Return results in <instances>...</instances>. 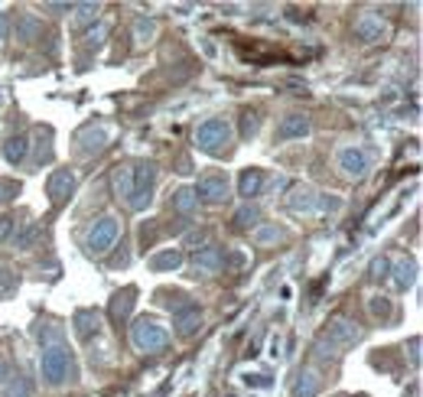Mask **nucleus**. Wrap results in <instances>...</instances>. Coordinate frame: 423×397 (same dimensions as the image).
<instances>
[{
  "mask_svg": "<svg viewBox=\"0 0 423 397\" xmlns=\"http://www.w3.org/2000/svg\"><path fill=\"white\" fill-rule=\"evenodd\" d=\"M319 209H326V212H338V209H342V202H338L336 195H332V199L326 195V199H319Z\"/></svg>",
  "mask_w": 423,
  "mask_h": 397,
  "instance_id": "nucleus-43",
  "label": "nucleus"
},
{
  "mask_svg": "<svg viewBox=\"0 0 423 397\" xmlns=\"http://www.w3.org/2000/svg\"><path fill=\"white\" fill-rule=\"evenodd\" d=\"M46 193H49V202L52 205H62L68 195L75 193V173L72 169H56L46 183Z\"/></svg>",
  "mask_w": 423,
  "mask_h": 397,
  "instance_id": "nucleus-9",
  "label": "nucleus"
},
{
  "mask_svg": "<svg viewBox=\"0 0 423 397\" xmlns=\"http://www.w3.org/2000/svg\"><path fill=\"white\" fill-rule=\"evenodd\" d=\"M13 225H17V221L10 219V215H4V219H0V241H7L10 231H13Z\"/></svg>",
  "mask_w": 423,
  "mask_h": 397,
  "instance_id": "nucleus-42",
  "label": "nucleus"
},
{
  "mask_svg": "<svg viewBox=\"0 0 423 397\" xmlns=\"http://www.w3.org/2000/svg\"><path fill=\"white\" fill-rule=\"evenodd\" d=\"M30 391H33V384H30L23 374H17V378H13V388H10L4 397H30Z\"/></svg>",
  "mask_w": 423,
  "mask_h": 397,
  "instance_id": "nucleus-37",
  "label": "nucleus"
},
{
  "mask_svg": "<svg viewBox=\"0 0 423 397\" xmlns=\"http://www.w3.org/2000/svg\"><path fill=\"white\" fill-rule=\"evenodd\" d=\"M7 33H10V20H7V13H0V42L7 39Z\"/></svg>",
  "mask_w": 423,
  "mask_h": 397,
  "instance_id": "nucleus-47",
  "label": "nucleus"
},
{
  "mask_svg": "<svg viewBox=\"0 0 423 397\" xmlns=\"http://www.w3.org/2000/svg\"><path fill=\"white\" fill-rule=\"evenodd\" d=\"M195 199L205 205H221L228 202V179L225 176H202L195 186Z\"/></svg>",
  "mask_w": 423,
  "mask_h": 397,
  "instance_id": "nucleus-7",
  "label": "nucleus"
},
{
  "mask_svg": "<svg viewBox=\"0 0 423 397\" xmlns=\"http://www.w3.org/2000/svg\"><path fill=\"white\" fill-rule=\"evenodd\" d=\"M336 166L342 169L348 179H364L372 160H368V153H364L362 147H342V150L336 153Z\"/></svg>",
  "mask_w": 423,
  "mask_h": 397,
  "instance_id": "nucleus-6",
  "label": "nucleus"
},
{
  "mask_svg": "<svg viewBox=\"0 0 423 397\" xmlns=\"http://www.w3.org/2000/svg\"><path fill=\"white\" fill-rule=\"evenodd\" d=\"M13 30H17L20 42H33V39H39V36H42V23H39V17H33V13H23Z\"/></svg>",
  "mask_w": 423,
  "mask_h": 397,
  "instance_id": "nucleus-22",
  "label": "nucleus"
},
{
  "mask_svg": "<svg viewBox=\"0 0 423 397\" xmlns=\"http://www.w3.org/2000/svg\"><path fill=\"white\" fill-rule=\"evenodd\" d=\"M36 235H39V225H36V221H26L23 231H20L13 241H17L20 251H30V248H33V241H36Z\"/></svg>",
  "mask_w": 423,
  "mask_h": 397,
  "instance_id": "nucleus-32",
  "label": "nucleus"
},
{
  "mask_svg": "<svg viewBox=\"0 0 423 397\" xmlns=\"http://www.w3.org/2000/svg\"><path fill=\"white\" fill-rule=\"evenodd\" d=\"M257 221H261V209L257 205H241L238 209V215H235V225L238 228H257Z\"/></svg>",
  "mask_w": 423,
  "mask_h": 397,
  "instance_id": "nucleus-28",
  "label": "nucleus"
},
{
  "mask_svg": "<svg viewBox=\"0 0 423 397\" xmlns=\"http://www.w3.org/2000/svg\"><path fill=\"white\" fill-rule=\"evenodd\" d=\"M186 241H189V245H202V241H205V231H192Z\"/></svg>",
  "mask_w": 423,
  "mask_h": 397,
  "instance_id": "nucleus-48",
  "label": "nucleus"
},
{
  "mask_svg": "<svg viewBox=\"0 0 423 397\" xmlns=\"http://www.w3.org/2000/svg\"><path fill=\"white\" fill-rule=\"evenodd\" d=\"M316 362H338V352H336V346H329V342H326V338H319V342H316Z\"/></svg>",
  "mask_w": 423,
  "mask_h": 397,
  "instance_id": "nucleus-34",
  "label": "nucleus"
},
{
  "mask_svg": "<svg viewBox=\"0 0 423 397\" xmlns=\"http://www.w3.org/2000/svg\"><path fill=\"white\" fill-rule=\"evenodd\" d=\"M26 153H30V140H26L23 134H13L4 144V157H7V163L10 166H17V163H23L26 160Z\"/></svg>",
  "mask_w": 423,
  "mask_h": 397,
  "instance_id": "nucleus-23",
  "label": "nucleus"
},
{
  "mask_svg": "<svg viewBox=\"0 0 423 397\" xmlns=\"http://www.w3.org/2000/svg\"><path fill=\"white\" fill-rule=\"evenodd\" d=\"M231 144V124L221 118H209L202 124L195 127V147L202 153H212V157H219L221 150H228Z\"/></svg>",
  "mask_w": 423,
  "mask_h": 397,
  "instance_id": "nucleus-1",
  "label": "nucleus"
},
{
  "mask_svg": "<svg viewBox=\"0 0 423 397\" xmlns=\"http://www.w3.org/2000/svg\"><path fill=\"white\" fill-rule=\"evenodd\" d=\"M134 296H137V290H134V287H124L121 293H114V300H111V306H108L111 319H114V322L127 319V316H130V310H134V303H137Z\"/></svg>",
  "mask_w": 423,
  "mask_h": 397,
  "instance_id": "nucleus-17",
  "label": "nucleus"
},
{
  "mask_svg": "<svg viewBox=\"0 0 423 397\" xmlns=\"http://www.w3.org/2000/svg\"><path fill=\"white\" fill-rule=\"evenodd\" d=\"M75 10V23L82 26V23H88V20H98V4H78V7H72Z\"/></svg>",
  "mask_w": 423,
  "mask_h": 397,
  "instance_id": "nucleus-36",
  "label": "nucleus"
},
{
  "mask_svg": "<svg viewBox=\"0 0 423 397\" xmlns=\"http://www.w3.org/2000/svg\"><path fill=\"white\" fill-rule=\"evenodd\" d=\"M368 310H372L374 316H391V303L384 300V296H372V303H368Z\"/></svg>",
  "mask_w": 423,
  "mask_h": 397,
  "instance_id": "nucleus-40",
  "label": "nucleus"
},
{
  "mask_svg": "<svg viewBox=\"0 0 423 397\" xmlns=\"http://www.w3.org/2000/svg\"><path fill=\"white\" fill-rule=\"evenodd\" d=\"M391 277V257H374L372 261V280L374 283H384Z\"/></svg>",
  "mask_w": 423,
  "mask_h": 397,
  "instance_id": "nucleus-33",
  "label": "nucleus"
},
{
  "mask_svg": "<svg viewBox=\"0 0 423 397\" xmlns=\"http://www.w3.org/2000/svg\"><path fill=\"white\" fill-rule=\"evenodd\" d=\"M4 102H7V94H4V88H0V108H4Z\"/></svg>",
  "mask_w": 423,
  "mask_h": 397,
  "instance_id": "nucleus-49",
  "label": "nucleus"
},
{
  "mask_svg": "<svg viewBox=\"0 0 423 397\" xmlns=\"http://www.w3.org/2000/svg\"><path fill=\"white\" fill-rule=\"evenodd\" d=\"M410 362L420 365V338H410Z\"/></svg>",
  "mask_w": 423,
  "mask_h": 397,
  "instance_id": "nucleus-45",
  "label": "nucleus"
},
{
  "mask_svg": "<svg viewBox=\"0 0 423 397\" xmlns=\"http://www.w3.org/2000/svg\"><path fill=\"white\" fill-rule=\"evenodd\" d=\"M355 36L364 42H381L388 36V23L378 17V13H362L355 20Z\"/></svg>",
  "mask_w": 423,
  "mask_h": 397,
  "instance_id": "nucleus-11",
  "label": "nucleus"
},
{
  "mask_svg": "<svg viewBox=\"0 0 423 397\" xmlns=\"http://www.w3.org/2000/svg\"><path fill=\"white\" fill-rule=\"evenodd\" d=\"M199 329H202V313H199V306L189 310V313H183V316H176V336L192 338Z\"/></svg>",
  "mask_w": 423,
  "mask_h": 397,
  "instance_id": "nucleus-24",
  "label": "nucleus"
},
{
  "mask_svg": "<svg viewBox=\"0 0 423 397\" xmlns=\"http://www.w3.org/2000/svg\"><path fill=\"white\" fill-rule=\"evenodd\" d=\"M13 195H20V183H13V179H0V202H10Z\"/></svg>",
  "mask_w": 423,
  "mask_h": 397,
  "instance_id": "nucleus-38",
  "label": "nucleus"
},
{
  "mask_svg": "<svg viewBox=\"0 0 423 397\" xmlns=\"http://www.w3.org/2000/svg\"><path fill=\"white\" fill-rule=\"evenodd\" d=\"M254 238H257V245H277V241L287 238V231L277 228V225H261V228L254 231Z\"/></svg>",
  "mask_w": 423,
  "mask_h": 397,
  "instance_id": "nucleus-31",
  "label": "nucleus"
},
{
  "mask_svg": "<svg viewBox=\"0 0 423 397\" xmlns=\"http://www.w3.org/2000/svg\"><path fill=\"white\" fill-rule=\"evenodd\" d=\"M195 205H199V199H195V189L183 186L173 193V209L179 212V215H189V212H195Z\"/></svg>",
  "mask_w": 423,
  "mask_h": 397,
  "instance_id": "nucleus-25",
  "label": "nucleus"
},
{
  "mask_svg": "<svg viewBox=\"0 0 423 397\" xmlns=\"http://www.w3.org/2000/svg\"><path fill=\"white\" fill-rule=\"evenodd\" d=\"M36 338L42 342V348L62 346V329L56 326V322H39V326H36Z\"/></svg>",
  "mask_w": 423,
  "mask_h": 397,
  "instance_id": "nucleus-26",
  "label": "nucleus"
},
{
  "mask_svg": "<svg viewBox=\"0 0 423 397\" xmlns=\"http://www.w3.org/2000/svg\"><path fill=\"white\" fill-rule=\"evenodd\" d=\"M293 397H319V374H316L313 368H303V372H296Z\"/></svg>",
  "mask_w": 423,
  "mask_h": 397,
  "instance_id": "nucleus-18",
  "label": "nucleus"
},
{
  "mask_svg": "<svg viewBox=\"0 0 423 397\" xmlns=\"http://www.w3.org/2000/svg\"><path fill=\"white\" fill-rule=\"evenodd\" d=\"M13 378V368H10V362H4V358H0V384H4V381H10Z\"/></svg>",
  "mask_w": 423,
  "mask_h": 397,
  "instance_id": "nucleus-46",
  "label": "nucleus"
},
{
  "mask_svg": "<svg viewBox=\"0 0 423 397\" xmlns=\"http://www.w3.org/2000/svg\"><path fill=\"white\" fill-rule=\"evenodd\" d=\"M287 205H290V212H296V215H313V212L319 209V195H316L309 186H296L293 193H290Z\"/></svg>",
  "mask_w": 423,
  "mask_h": 397,
  "instance_id": "nucleus-14",
  "label": "nucleus"
},
{
  "mask_svg": "<svg viewBox=\"0 0 423 397\" xmlns=\"http://www.w3.org/2000/svg\"><path fill=\"white\" fill-rule=\"evenodd\" d=\"M130 342H134V348H140V352H163V348L169 346V332L163 322L144 316V319H137L134 326H130Z\"/></svg>",
  "mask_w": 423,
  "mask_h": 397,
  "instance_id": "nucleus-2",
  "label": "nucleus"
},
{
  "mask_svg": "<svg viewBox=\"0 0 423 397\" xmlns=\"http://www.w3.org/2000/svg\"><path fill=\"white\" fill-rule=\"evenodd\" d=\"M153 183H157V166L153 163H137L134 166V193H130V209L144 212L153 202Z\"/></svg>",
  "mask_w": 423,
  "mask_h": 397,
  "instance_id": "nucleus-4",
  "label": "nucleus"
},
{
  "mask_svg": "<svg viewBox=\"0 0 423 397\" xmlns=\"http://www.w3.org/2000/svg\"><path fill=\"white\" fill-rule=\"evenodd\" d=\"M111 183H114V195L124 199V202H130V193H134V166H118Z\"/></svg>",
  "mask_w": 423,
  "mask_h": 397,
  "instance_id": "nucleus-21",
  "label": "nucleus"
},
{
  "mask_svg": "<svg viewBox=\"0 0 423 397\" xmlns=\"http://www.w3.org/2000/svg\"><path fill=\"white\" fill-rule=\"evenodd\" d=\"M13 283H17V274L0 271V293H10V290H13Z\"/></svg>",
  "mask_w": 423,
  "mask_h": 397,
  "instance_id": "nucleus-41",
  "label": "nucleus"
},
{
  "mask_svg": "<svg viewBox=\"0 0 423 397\" xmlns=\"http://www.w3.org/2000/svg\"><path fill=\"white\" fill-rule=\"evenodd\" d=\"M36 163H52V134L49 130H39V137H36Z\"/></svg>",
  "mask_w": 423,
  "mask_h": 397,
  "instance_id": "nucleus-30",
  "label": "nucleus"
},
{
  "mask_svg": "<svg viewBox=\"0 0 423 397\" xmlns=\"http://www.w3.org/2000/svg\"><path fill=\"white\" fill-rule=\"evenodd\" d=\"M108 127H102V124H98V127H85V130H78V137H75V140H78V147H82V153H88V157H92V153H102L104 150V147H108Z\"/></svg>",
  "mask_w": 423,
  "mask_h": 397,
  "instance_id": "nucleus-12",
  "label": "nucleus"
},
{
  "mask_svg": "<svg viewBox=\"0 0 423 397\" xmlns=\"http://www.w3.org/2000/svg\"><path fill=\"white\" fill-rule=\"evenodd\" d=\"M257 127H261L257 114H254V111H245V114H241V137H245V140H251V137L257 134Z\"/></svg>",
  "mask_w": 423,
  "mask_h": 397,
  "instance_id": "nucleus-35",
  "label": "nucleus"
},
{
  "mask_svg": "<svg viewBox=\"0 0 423 397\" xmlns=\"http://www.w3.org/2000/svg\"><path fill=\"white\" fill-rule=\"evenodd\" d=\"M309 130H313L309 118H303V114H287V118L280 121V127H277V140H296V137H309Z\"/></svg>",
  "mask_w": 423,
  "mask_h": 397,
  "instance_id": "nucleus-15",
  "label": "nucleus"
},
{
  "mask_svg": "<svg viewBox=\"0 0 423 397\" xmlns=\"http://www.w3.org/2000/svg\"><path fill=\"white\" fill-rule=\"evenodd\" d=\"M183 264H186V254L179 251V248H166V251H160V254H153L150 257V271H157V274L179 271Z\"/></svg>",
  "mask_w": 423,
  "mask_h": 397,
  "instance_id": "nucleus-16",
  "label": "nucleus"
},
{
  "mask_svg": "<svg viewBox=\"0 0 423 397\" xmlns=\"http://www.w3.org/2000/svg\"><path fill=\"white\" fill-rule=\"evenodd\" d=\"M192 267H195V277L199 274H219L221 267H225V248H202V251H195L192 257Z\"/></svg>",
  "mask_w": 423,
  "mask_h": 397,
  "instance_id": "nucleus-10",
  "label": "nucleus"
},
{
  "mask_svg": "<svg viewBox=\"0 0 423 397\" xmlns=\"http://www.w3.org/2000/svg\"><path fill=\"white\" fill-rule=\"evenodd\" d=\"M118 235H121L118 219H111V215L98 219L92 225V231H88V254H94V257L108 254L111 248H114V241H118Z\"/></svg>",
  "mask_w": 423,
  "mask_h": 397,
  "instance_id": "nucleus-5",
  "label": "nucleus"
},
{
  "mask_svg": "<svg viewBox=\"0 0 423 397\" xmlns=\"http://www.w3.org/2000/svg\"><path fill=\"white\" fill-rule=\"evenodd\" d=\"M163 306H166L169 313H176V316H183V313H189V310H195L192 296H186V293H166Z\"/></svg>",
  "mask_w": 423,
  "mask_h": 397,
  "instance_id": "nucleus-27",
  "label": "nucleus"
},
{
  "mask_svg": "<svg viewBox=\"0 0 423 397\" xmlns=\"http://www.w3.org/2000/svg\"><path fill=\"white\" fill-rule=\"evenodd\" d=\"M39 372L46 378V384H62L66 378H72V352L66 346H52V348H42L39 355Z\"/></svg>",
  "mask_w": 423,
  "mask_h": 397,
  "instance_id": "nucleus-3",
  "label": "nucleus"
},
{
  "mask_svg": "<svg viewBox=\"0 0 423 397\" xmlns=\"http://www.w3.org/2000/svg\"><path fill=\"white\" fill-rule=\"evenodd\" d=\"M261 186H264V173L251 166L241 173V179H238V195H245L247 202H251L254 195H261Z\"/></svg>",
  "mask_w": 423,
  "mask_h": 397,
  "instance_id": "nucleus-19",
  "label": "nucleus"
},
{
  "mask_svg": "<svg viewBox=\"0 0 423 397\" xmlns=\"http://www.w3.org/2000/svg\"><path fill=\"white\" fill-rule=\"evenodd\" d=\"M247 384H254V388H267L271 378H267V374H247Z\"/></svg>",
  "mask_w": 423,
  "mask_h": 397,
  "instance_id": "nucleus-44",
  "label": "nucleus"
},
{
  "mask_svg": "<svg viewBox=\"0 0 423 397\" xmlns=\"http://www.w3.org/2000/svg\"><path fill=\"white\" fill-rule=\"evenodd\" d=\"M358 338H362V329H358L352 319H345V316H336V319L329 322V329H326V342H329V346L348 348V346H355Z\"/></svg>",
  "mask_w": 423,
  "mask_h": 397,
  "instance_id": "nucleus-8",
  "label": "nucleus"
},
{
  "mask_svg": "<svg viewBox=\"0 0 423 397\" xmlns=\"http://www.w3.org/2000/svg\"><path fill=\"white\" fill-rule=\"evenodd\" d=\"M104 36H108V26H104V23H98V26H94V30H88V33H85V39H88V46H102V42H104Z\"/></svg>",
  "mask_w": 423,
  "mask_h": 397,
  "instance_id": "nucleus-39",
  "label": "nucleus"
},
{
  "mask_svg": "<svg viewBox=\"0 0 423 397\" xmlns=\"http://www.w3.org/2000/svg\"><path fill=\"white\" fill-rule=\"evenodd\" d=\"M153 36H157V20H153V17H137V23H134V39H137V42H150Z\"/></svg>",
  "mask_w": 423,
  "mask_h": 397,
  "instance_id": "nucleus-29",
  "label": "nucleus"
},
{
  "mask_svg": "<svg viewBox=\"0 0 423 397\" xmlns=\"http://www.w3.org/2000/svg\"><path fill=\"white\" fill-rule=\"evenodd\" d=\"M394 267V287L398 290H410L417 280V264L410 261V257H400L398 264H391Z\"/></svg>",
  "mask_w": 423,
  "mask_h": 397,
  "instance_id": "nucleus-20",
  "label": "nucleus"
},
{
  "mask_svg": "<svg viewBox=\"0 0 423 397\" xmlns=\"http://www.w3.org/2000/svg\"><path fill=\"white\" fill-rule=\"evenodd\" d=\"M72 329H75V336L82 338V342H92V338L98 336V329H102V316L94 313V310H78V313L72 316Z\"/></svg>",
  "mask_w": 423,
  "mask_h": 397,
  "instance_id": "nucleus-13",
  "label": "nucleus"
}]
</instances>
